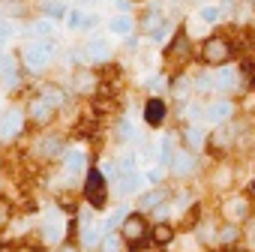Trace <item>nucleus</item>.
Here are the masks:
<instances>
[{
    "label": "nucleus",
    "instance_id": "obj_1",
    "mask_svg": "<svg viewBox=\"0 0 255 252\" xmlns=\"http://www.w3.org/2000/svg\"><path fill=\"white\" fill-rule=\"evenodd\" d=\"M54 51H57L54 39L30 42V45H24V48H21V54H18V63H21V69H24L27 75H42V72L51 66V57H54Z\"/></svg>",
    "mask_w": 255,
    "mask_h": 252
},
{
    "label": "nucleus",
    "instance_id": "obj_2",
    "mask_svg": "<svg viewBox=\"0 0 255 252\" xmlns=\"http://www.w3.org/2000/svg\"><path fill=\"white\" fill-rule=\"evenodd\" d=\"M120 237H123V243L129 246V249H141L147 240H150V222H147V216L144 213H129L123 222H120V231H117Z\"/></svg>",
    "mask_w": 255,
    "mask_h": 252
},
{
    "label": "nucleus",
    "instance_id": "obj_3",
    "mask_svg": "<svg viewBox=\"0 0 255 252\" xmlns=\"http://www.w3.org/2000/svg\"><path fill=\"white\" fill-rule=\"evenodd\" d=\"M231 57H234V45H231V39L228 36H207L204 42H201V60L207 63V66H222V63H231Z\"/></svg>",
    "mask_w": 255,
    "mask_h": 252
},
{
    "label": "nucleus",
    "instance_id": "obj_4",
    "mask_svg": "<svg viewBox=\"0 0 255 252\" xmlns=\"http://www.w3.org/2000/svg\"><path fill=\"white\" fill-rule=\"evenodd\" d=\"M84 198L93 210H102L108 201V177L102 174V168H87L84 174Z\"/></svg>",
    "mask_w": 255,
    "mask_h": 252
},
{
    "label": "nucleus",
    "instance_id": "obj_5",
    "mask_svg": "<svg viewBox=\"0 0 255 252\" xmlns=\"http://www.w3.org/2000/svg\"><path fill=\"white\" fill-rule=\"evenodd\" d=\"M39 234H42V243H48V246H60L63 240H69V219H63L60 210H51V213L42 219Z\"/></svg>",
    "mask_w": 255,
    "mask_h": 252
},
{
    "label": "nucleus",
    "instance_id": "obj_6",
    "mask_svg": "<svg viewBox=\"0 0 255 252\" xmlns=\"http://www.w3.org/2000/svg\"><path fill=\"white\" fill-rule=\"evenodd\" d=\"M24 126H27V114H24L21 108H9L3 117H0V141L9 144V141L21 138Z\"/></svg>",
    "mask_w": 255,
    "mask_h": 252
},
{
    "label": "nucleus",
    "instance_id": "obj_7",
    "mask_svg": "<svg viewBox=\"0 0 255 252\" xmlns=\"http://www.w3.org/2000/svg\"><path fill=\"white\" fill-rule=\"evenodd\" d=\"M192 42H189V36H186V30H177V36L171 39V45L165 48V60L174 66V69H180V66H186L189 63V57H192Z\"/></svg>",
    "mask_w": 255,
    "mask_h": 252
},
{
    "label": "nucleus",
    "instance_id": "obj_8",
    "mask_svg": "<svg viewBox=\"0 0 255 252\" xmlns=\"http://www.w3.org/2000/svg\"><path fill=\"white\" fill-rule=\"evenodd\" d=\"M213 84H216L219 93H240V90H243L240 66H231V63L216 66V72H213Z\"/></svg>",
    "mask_w": 255,
    "mask_h": 252
},
{
    "label": "nucleus",
    "instance_id": "obj_9",
    "mask_svg": "<svg viewBox=\"0 0 255 252\" xmlns=\"http://www.w3.org/2000/svg\"><path fill=\"white\" fill-rule=\"evenodd\" d=\"M249 213H252V201L246 198V195H228L225 201H222V219L225 222H246L249 219Z\"/></svg>",
    "mask_w": 255,
    "mask_h": 252
},
{
    "label": "nucleus",
    "instance_id": "obj_10",
    "mask_svg": "<svg viewBox=\"0 0 255 252\" xmlns=\"http://www.w3.org/2000/svg\"><path fill=\"white\" fill-rule=\"evenodd\" d=\"M234 111H237L234 102L228 96H222V99H213V102L204 105V120H210L213 126H222V123L234 120Z\"/></svg>",
    "mask_w": 255,
    "mask_h": 252
},
{
    "label": "nucleus",
    "instance_id": "obj_11",
    "mask_svg": "<svg viewBox=\"0 0 255 252\" xmlns=\"http://www.w3.org/2000/svg\"><path fill=\"white\" fill-rule=\"evenodd\" d=\"M60 168H63V174L66 177H75V174H81V171H87V153L81 150V147H66L63 153H60Z\"/></svg>",
    "mask_w": 255,
    "mask_h": 252
},
{
    "label": "nucleus",
    "instance_id": "obj_12",
    "mask_svg": "<svg viewBox=\"0 0 255 252\" xmlns=\"http://www.w3.org/2000/svg\"><path fill=\"white\" fill-rule=\"evenodd\" d=\"M165 114H168L165 99H162V96H147V102H144V108H141L144 123H147V126H162V123H165Z\"/></svg>",
    "mask_w": 255,
    "mask_h": 252
},
{
    "label": "nucleus",
    "instance_id": "obj_13",
    "mask_svg": "<svg viewBox=\"0 0 255 252\" xmlns=\"http://www.w3.org/2000/svg\"><path fill=\"white\" fill-rule=\"evenodd\" d=\"M168 171L174 174V177H189L192 171H195V153L192 150H174L171 153V162H168Z\"/></svg>",
    "mask_w": 255,
    "mask_h": 252
},
{
    "label": "nucleus",
    "instance_id": "obj_14",
    "mask_svg": "<svg viewBox=\"0 0 255 252\" xmlns=\"http://www.w3.org/2000/svg\"><path fill=\"white\" fill-rule=\"evenodd\" d=\"M99 75L90 69V66H78L75 69V75H72V87L78 90V93H96L99 90Z\"/></svg>",
    "mask_w": 255,
    "mask_h": 252
},
{
    "label": "nucleus",
    "instance_id": "obj_15",
    "mask_svg": "<svg viewBox=\"0 0 255 252\" xmlns=\"http://www.w3.org/2000/svg\"><path fill=\"white\" fill-rule=\"evenodd\" d=\"M63 150H66V141H63V135H57V132L42 135V138H39V144H36V153H39L42 159H57Z\"/></svg>",
    "mask_w": 255,
    "mask_h": 252
},
{
    "label": "nucleus",
    "instance_id": "obj_16",
    "mask_svg": "<svg viewBox=\"0 0 255 252\" xmlns=\"http://www.w3.org/2000/svg\"><path fill=\"white\" fill-rule=\"evenodd\" d=\"M51 117H54V108H51L42 96H30V99H27V120H33V123L42 126V123H48Z\"/></svg>",
    "mask_w": 255,
    "mask_h": 252
},
{
    "label": "nucleus",
    "instance_id": "obj_17",
    "mask_svg": "<svg viewBox=\"0 0 255 252\" xmlns=\"http://www.w3.org/2000/svg\"><path fill=\"white\" fill-rule=\"evenodd\" d=\"M144 174L141 171H129V174H120L117 177V189H120V195H138L141 189H144Z\"/></svg>",
    "mask_w": 255,
    "mask_h": 252
},
{
    "label": "nucleus",
    "instance_id": "obj_18",
    "mask_svg": "<svg viewBox=\"0 0 255 252\" xmlns=\"http://www.w3.org/2000/svg\"><path fill=\"white\" fill-rule=\"evenodd\" d=\"M84 57H87V63H105V60L111 57V48H108V42H105L102 36H93V39L84 45Z\"/></svg>",
    "mask_w": 255,
    "mask_h": 252
},
{
    "label": "nucleus",
    "instance_id": "obj_19",
    "mask_svg": "<svg viewBox=\"0 0 255 252\" xmlns=\"http://www.w3.org/2000/svg\"><path fill=\"white\" fill-rule=\"evenodd\" d=\"M162 201H168V189L165 186H156V189H150V192H138V213H150V210H156Z\"/></svg>",
    "mask_w": 255,
    "mask_h": 252
},
{
    "label": "nucleus",
    "instance_id": "obj_20",
    "mask_svg": "<svg viewBox=\"0 0 255 252\" xmlns=\"http://www.w3.org/2000/svg\"><path fill=\"white\" fill-rule=\"evenodd\" d=\"M183 144H186V150H192V153H198V150L207 144V135H204V129H201L198 123L183 126Z\"/></svg>",
    "mask_w": 255,
    "mask_h": 252
},
{
    "label": "nucleus",
    "instance_id": "obj_21",
    "mask_svg": "<svg viewBox=\"0 0 255 252\" xmlns=\"http://www.w3.org/2000/svg\"><path fill=\"white\" fill-rule=\"evenodd\" d=\"M108 30H111L114 36H129V33L135 30V18H132L129 12H120V15L108 18Z\"/></svg>",
    "mask_w": 255,
    "mask_h": 252
},
{
    "label": "nucleus",
    "instance_id": "obj_22",
    "mask_svg": "<svg viewBox=\"0 0 255 252\" xmlns=\"http://www.w3.org/2000/svg\"><path fill=\"white\" fill-rule=\"evenodd\" d=\"M237 237H240V225H237V222H222V225L216 228L213 243H216V246H234Z\"/></svg>",
    "mask_w": 255,
    "mask_h": 252
},
{
    "label": "nucleus",
    "instance_id": "obj_23",
    "mask_svg": "<svg viewBox=\"0 0 255 252\" xmlns=\"http://www.w3.org/2000/svg\"><path fill=\"white\" fill-rule=\"evenodd\" d=\"M27 36L30 39H54V21H48V18H36V21H30L27 24Z\"/></svg>",
    "mask_w": 255,
    "mask_h": 252
},
{
    "label": "nucleus",
    "instance_id": "obj_24",
    "mask_svg": "<svg viewBox=\"0 0 255 252\" xmlns=\"http://www.w3.org/2000/svg\"><path fill=\"white\" fill-rule=\"evenodd\" d=\"M162 21H165V18H162V6L153 3V6H147V12H144V18H141V30L153 36V33L162 27Z\"/></svg>",
    "mask_w": 255,
    "mask_h": 252
},
{
    "label": "nucleus",
    "instance_id": "obj_25",
    "mask_svg": "<svg viewBox=\"0 0 255 252\" xmlns=\"http://www.w3.org/2000/svg\"><path fill=\"white\" fill-rule=\"evenodd\" d=\"M150 240L156 243V246H168L171 240H174V228L162 219V222H156V225H150Z\"/></svg>",
    "mask_w": 255,
    "mask_h": 252
},
{
    "label": "nucleus",
    "instance_id": "obj_26",
    "mask_svg": "<svg viewBox=\"0 0 255 252\" xmlns=\"http://www.w3.org/2000/svg\"><path fill=\"white\" fill-rule=\"evenodd\" d=\"M168 90H171L174 99H186L189 90H192V75H174V78L168 81Z\"/></svg>",
    "mask_w": 255,
    "mask_h": 252
},
{
    "label": "nucleus",
    "instance_id": "obj_27",
    "mask_svg": "<svg viewBox=\"0 0 255 252\" xmlns=\"http://www.w3.org/2000/svg\"><path fill=\"white\" fill-rule=\"evenodd\" d=\"M39 96H42V99H45V102H48V105H51L54 111H60V108L66 105V93H63V90H60L57 84H45Z\"/></svg>",
    "mask_w": 255,
    "mask_h": 252
},
{
    "label": "nucleus",
    "instance_id": "obj_28",
    "mask_svg": "<svg viewBox=\"0 0 255 252\" xmlns=\"http://www.w3.org/2000/svg\"><path fill=\"white\" fill-rule=\"evenodd\" d=\"M99 231H102V228H96V225H84V228L78 231L81 246H84V249H99V237H102Z\"/></svg>",
    "mask_w": 255,
    "mask_h": 252
},
{
    "label": "nucleus",
    "instance_id": "obj_29",
    "mask_svg": "<svg viewBox=\"0 0 255 252\" xmlns=\"http://www.w3.org/2000/svg\"><path fill=\"white\" fill-rule=\"evenodd\" d=\"M117 135H120V141H129V144H135V141H138V132H135L132 120L126 117V114L117 120Z\"/></svg>",
    "mask_w": 255,
    "mask_h": 252
},
{
    "label": "nucleus",
    "instance_id": "obj_30",
    "mask_svg": "<svg viewBox=\"0 0 255 252\" xmlns=\"http://www.w3.org/2000/svg\"><path fill=\"white\" fill-rule=\"evenodd\" d=\"M201 24H219L222 21V6H213V3H207V6H201L198 9V15H195Z\"/></svg>",
    "mask_w": 255,
    "mask_h": 252
},
{
    "label": "nucleus",
    "instance_id": "obj_31",
    "mask_svg": "<svg viewBox=\"0 0 255 252\" xmlns=\"http://www.w3.org/2000/svg\"><path fill=\"white\" fill-rule=\"evenodd\" d=\"M192 90H195V93H213V90H216L213 72H198V75H192Z\"/></svg>",
    "mask_w": 255,
    "mask_h": 252
},
{
    "label": "nucleus",
    "instance_id": "obj_32",
    "mask_svg": "<svg viewBox=\"0 0 255 252\" xmlns=\"http://www.w3.org/2000/svg\"><path fill=\"white\" fill-rule=\"evenodd\" d=\"M120 246H123V237H120L117 231H105V234L99 237V249H102V252H120Z\"/></svg>",
    "mask_w": 255,
    "mask_h": 252
},
{
    "label": "nucleus",
    "instance_id": "obj_33",
    "mask_svg": "<svg viewBox=\"0 0 255 252\" xmlns=\"http://www.w3.org/2000/svg\"><path fill=\"white\" fill-rule=\"evenodd\" d=\"M129 213H132L129 207H117V210H114V213L102 222V234H105V231H117V228H120V222H123L126 216H129Z\"/></svg>",
    "mask_w": 255,
    "mask_h": 252
},
{
    "label": "nucleus",
    "instance_id": "obj_34",
    "mask_svg": "<svg viewBox=\"0 0 255 252\" xmlns=\"http://www.w3.org/2000/svg\"><path fill=\"white\" fill-rule=\"evenodd\" d=\"M66 3H60V0H48L45 3V15L42 18H48V21H60V18H66Z\"/></svg>",
    "mask_w": 255,
    "mask_h": 252
},
{
    "label": "nucleus",
    "instance_id": "obj_35",
    "mask_svg": "<svg viewBox=\"0 0 255 252\" xmlns=\"http://www.w3.org/2000/svg\"><path fill=\"white\" fill-rule=\"evenodd\" d=\"M135 162H138V156H135V153L120 156V159H117V165H114V168H117V177H120V174H129V171H138V168H135Z\"/></svg>",
    "mask_w": 255,
    "mask_h": 252
},
{
    "label": "nucleus",
    "instance_id": "obj_36",
    "mask_svg": "<svg viewBox=\"0 0 255 252\" xmlns=\"http://www.w3.org/2000/svg\"><path fill=\"white\" fill-rule=\"evenodd\" d=\"M84 18H87V15L75 6V9L66 12V27H69V30H84Z\"/></svg>",
    "mask_w": 255,
    "mask_h": 252
},
{
    "label": "nucleus",
    "instance_id": "obj_37",
    "mask_svg": "<svg viewBox=\"0 0 255 252\" xmlns=\"http://www.w3.org/2000/svg\"><path fill=\"white\" fill-rule=\"evenodd\" d=\"M183 111H186V117H189L192 123H195V120H204V102H198V99H189Z\"/></svg>",
    "mask_w": 255,
    "mask_h": 252
},
{
    "label": "nucleus",
    "instance_id": "obj_38",
    "mask_svg": "<svg viewBox=\"0 0 255 252\" xmlns=\"http://www.w3.org/2000/svg\"><path fill=\"white\" fill-rule=\"evenodd\" d=\"M240 78H243V87H255V60H243L240 63Z\"/></svg>",
    "mask_w": 255,
    "mask_h": 252
},
{
    "label": "nucleus",
    "instance_id": "obj_39",
    "mask_svg": "<svg viewBox=\"0 0 255 252\" xmlns=\"http://www.w3.org/2000/svg\"><path fill=\"white\" fill-rule=\"evenodd\" d=\"M171 153H174V150H171V135H165V138L159 141V159H156V162L168 168V162H171Z\"/></svg>",
    "mask_w": 255,
    "mask_h": 252
},
{
    "label": "nucleus",
    "instance_id": "obj_40",
    "mask_svg": "<svg viewBox=\"0 0 255 252\" xmlns=\"http://www.w3.org/2000/svg\"><path fill=\"white\" fill-rule=\"evenodd\" d=\"M12 33H15V27L6 21V18H0V51H3L6 45H9V39H12Z\"/></svg>",
    "mask_w": 255,
    "mask_h": 252
},
{
    "label": "nucleus",
    "instance_id": "obj_41",
    "mask_svg": "<svg viewBox=\"0 0 255 252\" xmlns=\"http://www.w3.org/2000/svg\"><path fill=\"white\" fill-rule=\"evenodd\" d=\"M15 69H21L18 57H12V54H3V57H0V75H6V72H15Z\"/></svg>",
    "mask_w": 255,
    "mask_h": 252
},
{
    "label": "nucleus",
    "instance_id": "obj_42",
    "mask_svg": "<svg viewBox=\"0 0 255 252\" xmlns=\"http://www.w3.org/2000/svg\"><path fill=\"white\" fill-rule=\"evenodd\" d=\"M144 87H147V90H153V96H156L159 90H165V87H168V78H165V75H153V78H147V81H144Z\"/></svg>",
    "mask_w": 255,
    "mask_h": 252
},
{
    "label": "nucleus",
    "instance_id": "obj_43",
    "mask_svg": "<svg viewBox=\"0 0 255 252\" xmlns=\"http://www.w3.org/2000/svg\"><path fill=\"white\" fill-rule=\"evenodd\" d=\"M9 219H12V201L0 198V228H6V225H9Z\"/></svg>",
    "mask_w": 255,
    "mask_h": 252
},
{
    "label": "nucleus",
    "instance_id": "obj_44",
    "mask_svg": "<svg viewBox=\"0 0 255 252\" xmlns=\"http://www.w3.org/2000/svg\"><path fill=\"white\" fill-rule=\"evenodd\" d=\"M165 177V165H153V168H147V174H144V180H153V183H159Z\"/></svg>",
    "mask_w": 255,
    "mask_h": 252
},
{
    "label": "nucleus",
    "instance_id": "obj_45",
    "mask_svg": "<svg viewBox=\"0 0 255 252\" xmlns=\"http://www.w3.org/2000/svg\"><path fill=\"white\" fill-rule=\"evenodd\" d=\"M57 252H81V246H78L75 240H63V243L57 246Z\"/></svg>",
    "mask_w": 255,
    "mask_h": 252
},
{
    "label": "nucleus",
    "instance_id": "obj_46",
    "mask_svg": "<svg viewBox=\"0 0 255 252\" xmlns=\"http://www.w3.org/2000/svg\"><path fill=\"white\" fill-rule=\"evenodd\" d=\"M126 39V48H129V51H138V45H141V39L135 36V33H129V36H123Z\"/></svg>",
    "mask_w": 255,
    "mask_h": 252
},
{
    "label": "nucleus",
    "instance_id": "obj_47",
    "mask_svg": "<svg viewBox=\"0 0 255 252\" xmlns=\"http://www.w3.org/2000/svg\"><path fill=\"white\" fill-rule=\"evenodd\" d=\"M129 3H147V0H129Z\"/></svg>",
    "mask_w": 255,
    "mask_h": 252
},
{
    "label": "nucleus",
    "instance_id": "obj_48",
    "mask_svg": "<svg viewBox=\"0 0 255 252\" xmlns=\"http://www.w3.org/2000/svg\"><path fill=\"white\" fill-rule=\"evenodd\" d=\"M75 3H93V0H75Z\"/></svg>",
    "mask_w": 255,
    "mask_h": 252
},
{
    "label": "nucleus",
    "instance_id": "obj_49",
    "mask_svg": "<svg viewBox=\"0 0 255 252\" xmlns=\"http://www.w3.org/2000/svg\"><path fill=\"white\" fill-rule=\"evenodd\" d=\"M0 108H3V96H0Z\"/></svg>",
    "mask_w": 255,
    "mask_h": 252
},
{
    "label": "nucleus",
    "instance_id": "obj_50",
    "mask_svg": "<svg viewBox=\"0 0 255 252\" xmlns=\"http://www.w3.org/2000/svg\"><path fill=\"white\" fill-rule=\"evenodd\" d=\"M0 18H3V6H0Z\"/></svg>",
    "mask_w": 255,
    "mask_h": 252
}]
</instances>
